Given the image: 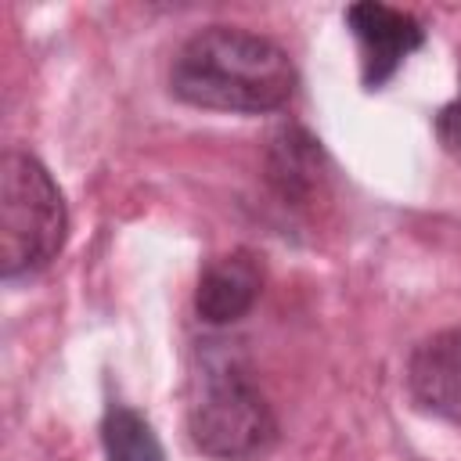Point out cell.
Instances as JSON below:
<instances>
[{
	"instance_id": "6da1fadb",
	"label": "cell",
	"mask_w": 461,
	"mask_h": 461,
	"mask_svg": "<svg viewBox=\"0 0 461 461\" xmlns=\"http://www.w3.org/2000/svg\"><path fill=\"white\" fill-rule=\"evenodd\" d=\"M176 101L209 112H277L295 94L292 58L267 36L238 25H209L180 43L169 65Z\"/></svg>"
},
{
	"instance_id": "7a4b0ae2",
	"label": "cell",
	"mask_w": 461,
	"mask_h": 461,
	"mask_svg": "<svg viewBox=\"0 0 461 461\" xmlns=\"http://www.w3.org/2000/svg\"><path fill=\"white\" fill-rule=\"evenodd\" d=\"M191 443L216 461H259L277 447V418L234 349H205L187 396Z\"/></svg>"
},
{
	"instance_id": "3957f363",
	"label": "cell",
	"mask_w": 461,
	"mask_h": 461,
	"mask_svg": "<svg viewBox=\"0 0 461 461\" xmlns=\"http://www.w3.org/2000/svg\"><path fill=\"white\" fill-rule=\"evenodd\" d=\"M68 238V209L47 166L29 151L0 162V274L22 281L47 270Z\"/></svg>"
},
{
	"instance_id": "277c9868",
	"label": "cell",
	"mask_w": 461,
	"mask_h": 461,
	"mask_svg": "<svg viewBox=\"0 0 461 461\" xmlns=\"http://www.w3.org/2000/svg\"><path fill=\"white\" fill-rule=\"evenodd\" d=\"M346 25L353 29V36L360 43L367 90H378L382 83H389L393 72L403 65V58L425 43V29L414 14L396 11L389 4H378V0H364V4L346 7Z\"/></svg>"
},
{
	"instance_id": "5b68a950",
	"label": "cell",
	"mask_w": 461,
	"mask_h": 461,
	"mask_svg": "<svg viewBox=\"0 0 461 461\" xmlns=\"http://www.w3.org/2000/svg\"><path fill=\"white\" fill-rule=\"evenodd\" d=\"M407 389L429 414L461 425V328L436 331L414 346Z\"/></svg>"
},
{
	"instance_id": "8992f818",
	"label": "cell",
	"mask_w": 461,
	"mask_h": 461,
	"mask_svg": "<svg viewBox=\"0 0 461 461\" xmlns=\"http://www.w3.org/2000/svg\"><path fill=\"white\" fill-rule=\"evenodd\" d=\"M259 292H263V270L252 252L238 249L212 259L202 270L194 288V313L212 328H227L256 306Z\"/></svg>"
},
{
	"instance_id": "52a82bcc",
	"label": "cell",
	"mask_w": 461,
	"mask_h": 461,
	"mask_svg": "<svg viewBox=\"0 0 461 461\" xmlns=\"http://www.w3.org/2000/svg\"><path fill=\"white\" fill-rule=\"evenodd\" d=\"M321 176V148L303 130H285L270 151V180L285 198H303L317 187Z\"/></svg>"
},
{
	"instance_id": "ba28073f",
	"label": "cell",
	"mask_w": 461,
	"mask_h": 461,
	"mask_svg": "<svg viewBox=\"0 0 461 461\" xmlns=\"http://www.w3.org/2000/svg\"><path fill=\"white\" fill-rule=\"evenodd\" d=\"M101 443L108 461H166L162 443L144 414L126 403H112L101 421Z\"/></svg>"
},
{
	"instance_id": "9c48e42d",
	"label": "cell",
	"mask_w": 461,
	"mask_h": 461,
	"mask_svg": "<svg viewBox=\"0 0 461 461\" xmlns=\"http://www.w3.org/2000/svg\"><path fill=\"white\" fill-rule=\"evenodd\" d=\"M436 137H439L443 151L461 162V94L450 104L439 108V115H436Z\"/></svg>"
}]
</instances>
